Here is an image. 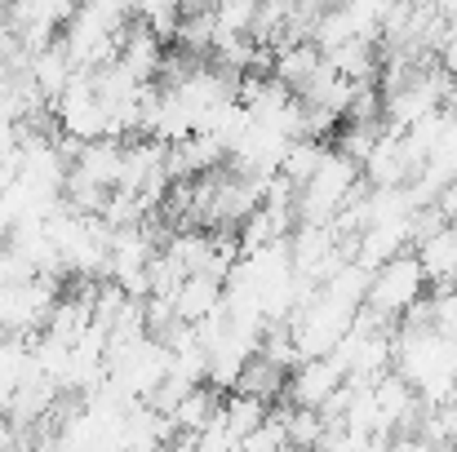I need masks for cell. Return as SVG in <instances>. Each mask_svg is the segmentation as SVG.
I'll list each match as a JSON object with an SVG mask.
<instances>
[{
  "label": "cell",
  "mask_w": 457,
  "mask_h": 452,
  "mask_svg": "<svg viewBox=\"0 0 457 452\" xmlns=\"http://www.w3.org/2000/svg\"><path fill=\"white\" fill-rule=\"evenodd\" d=\"M427 284H431V280H427L418 253L404 249V253H395L391 262H382V267L369 275V293H364V301H369L373 310H382L386 319H400L413 301L427 293Z\"/></svg>",
  "instance_id": "obj_1"
},
{
  "label": "cell",
  "mask_w": 457,
  "mask_h": 452,
  "mask_svg": "<svg viewBox=\"0 0 457 452\" xmlns=\"http://www.w3.org/2000/svg\"><path fill=\"white\" fill-rule=\"evenodd\" d=\"M413 253H418V262H422V271H427L431 284H453L457 280V218H449L427 240H418Z\"/></svg>",
  "instance_id": "obj_2"
}]
</instances>
